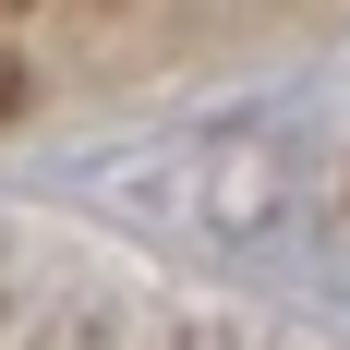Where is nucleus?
<instances>
[{"label": "nucleus", "mask_w": 350, "mask_h": 350, "mask_svg": "<svg viewBox=\"0 0 350 350\" xmlns=\"http://www.w3.org/2000/svg\"><path fill=\"white\" fill-rule=\"evenodd\" d=\"M25 97H36V72L12 61V49H0V121H12V109H25Z\"/></svg>", "instance_id": "obj_1"}, {"label": "nucleus", "mask_w": 350, "mask_h": 350, "mask_svg": "<svg viewBox=\"0 0 350 350\" xmlns=\"http://www.w3.org/2000/svg\"><path fill=\"white\" fill-rule=\"evenodd\" d=\"M0 314H12V254H0Z\"/></svg>", "instance_id": "obj_2"}]
</instances>
